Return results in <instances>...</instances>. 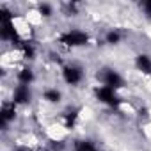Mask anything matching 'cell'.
<instances>
[{"instance_id": "obj_14", "label": "cell", "mask_w": 151, "mask_h": 151, "mask_svg": "<svg viewBox=\"0 0 151 151\" xmlns=\"http://www.w3.org/2000/svg\"><path fill=\"white\" fill-rule=\"evenodd\" d=\"M103 41H105V45H109V46H117V45L123 43V32H121L119 29H110V30L105 32Z\"/></svg>"}, {"instance_id": "obj_9", "label": "cell", "mask_w": 151, "mask_h": 151, "mask_svg": "<svg viewBox=\"0 0 151 151\" xmlns=\"http://www.w3.org/2000/svg\"><path fill=\"white\" fill-rule=\"evenodd\" d=\"M133 64H135V69L140 75H144V77H151V55L149 53H146V52L137 53Z\"/></svg>"}, {"instance_id": "obj_8", "label": "cell", "mask_w": 151, "mask_h": 151, "mask_svg": "<svg viewBox=\"0 0 151 151\" xmlns=\"http://www.w3.org/2000/svg\"><path fill=\"white\" fill-rule=\"evenodd\" d=\"M62 126L66 130H73L75 126H77L78 119H80V107H69L62 112Z\"/></svg>"}, {"instance_id": "obj_10", "label": "cell", "mask_w": 151, "mask_h": 151, "mask_svg": "<svg viewBox=\"0 0 151 151\" xmlns=\"http://www.w3.org/2000/svg\"><path fill=\"white\" fill-rule=\"evenodd\" d=\"M16 50L22 53V57H23L25 60H34L36 55H37V46H36V43H34L32 39H25V37H23V41L20 43V46H18Z\"/></svg>"}, {"instance_id": "obj_11", "label": "cell", "mask_w": 151, "mask_h": 151, "mask_svg": "<svg viewBox=\"0 0 151 151\" xmlns=\"http://www.w3.org/2000/svg\"><path fill=\"white\" fill-rule=\"evenodd\" d=\"M36 80V73L30 66H22L18 71H16V82L22 84V86H32Z\"/></svg>"}, {"instance_id": "obj_17", "label": "cell", "mask_w": 151, "mask_h": 151, "mask_svg": "<svg viewBox=\"0 0 151 151\" xmlns=\"http://www.w3.org/2000/svg\"><path fill=\"white\" fill-rule=\"evenodd\" d=\"M139 7H140V11H142L147 18H151V0H144V2H140Z\"/></svg>"}, {"instance_id": "obj_4", "label": "cell", "mask_w": 151, "mask_h": 151, "mask_svg": "<svg viewBox=\"0 0 151 151\" xmlns=\"http://www.w3.org/2000/svg\"><path fill=\"white\" fill-rule=\"evenodd\" d=\"M93 96H94V100H96L98 103H101V105H105V107H109V109H114V110H117V109L123 105V101H124V100L119 96L117 91L109 89V87L100 86V84L93 89Z\"/></svg>"}, {"instance_id": "obj_18", "label": "cell", "mask_w": 151, "mask_h": 151, "mask_svg": "<svg viewBox=\"0 0 151 151\" xmlns=\"http://www.w3.org/2000/svg\"><path fill=\"white\" fill-rule=\"evenodd\" d=\"M11 151H32L30 147H27V146H16L14 149H11Z\"/></svg>"}, {"instance_id": "obj_13", "label": "cell", "mask_w": 151, "mask_h": 151, "mask_svg": "<svg viewBox=\"0 0 151 151\" xmlns=\"http://www.w3.org/2000/svg\"><path fill=\"white\" fill-rule=\"evenodd\" d=\"M73 151H100V147L91 139H77L73 140Z\"/></svg>"}, {"instance_id": "obj_1", "label": "cell", "mask_w": 151, "mask_h": 151, "mask_svg": "<svg viewBox=\"0 0 151 151\" xmlns=\"http://www.w3.org/2000/svg\"><path fill=\"white\" fill-rule=\"evenodd\" d=\"M57 43L64 48H69V50L84 48L91 43V36L82 29H68L57 36Z\"/></svg>"}, {"instance_id": "obj_15", "label": "cell", "mask_w": 151, "mask_h": 151, "mask_svg": "<svg viewBox=\"0 0 151 151\" xmlns=\"http://www.w3.org/2000/svg\"><path fill=\"white\" fill-rule=\"evenodd\" d=\"M36 11L41 18H52L53 16V6L52 4H46V2H39L36 6Z\"/></svg>"}, {"instance_id": "obj_7", "label": "cell", "mask_w": 151, "mask_h": 151, "mask_svg": "<svg viewBox=\"0 0 151 151\" xmlns=\"http://www.w3.org/2000/svg\"><path fill=\"white\" fill-rule=\"evenodd\" d=\"M11 101L16 103L18 107H27V105H30V101H32V89H30L29 86H22V84L14 86L13 94H11Z\"/></svg>"}, {"instance_id": "obj_5", "label": "cell", "mask_w": 151, "mask_h": 151, "mask_svg": "<svg viewBox=\"0 0 151 151\" xmlns=\"http://www.w3.org/2000/svg\"><path fill=\"white\" fill-rule=\"evenodd\" d=\"M0 41H2V43H9L13 48L20 46L23 37L20 36L14 22H2V23H0Z\"/></svg>"}, {"instance_id": "obj_16", "label": "cell", "mask_w": 151, "mask_h": 151, "mask_svg": "<svg viewBox=\"0 0 151 151\" xmlns=\"http://www.w3.org/2000/svg\"><path fill=\"white\" fill-rule=\"evenodd\" d=\"M64 7H66L68 16H78V13H80V6L77 2H68Z\"/></svg>"}, {"instance_id": "obj_12", "label": "cell", "mask_w": 151, "mask_h": 151, "mask_svg": "<svg viewBox=\"0 0 151 151\" xmlns=\"http://www.w3.org/2000/svg\"><path fill=\"white\" fill-rule=\"evenodd\" d=\"M62 100H64V94L57 87H46L43 91V101H46L48 105H59L62 103Z\"/></svg>"}, {"instance_id": "obj_6", "label": "cell", "mask_w": 151, "mask_h": 151, "mask_svg": "<svg viewBox=\"0 0 151 151\" xmlns=\"http://www.w3.org/2000/svg\"><path fill=\"white\" fill-rule=\"evenodd\" d=\"M16 117H18V105L13 103L11 100H4L0 105V128L6 132L9 124L16 121Z\"/></svg>"}, {"instance_id": "obj_2", "label": "cell", "mask_w": 151, "mask_h": 151, "mask_svg": "<svg viewBox=\"0 0 151 151\" xmlns=\"http://www.w3.org/2000/svg\"><path fill=\"white\" fill-rule=\"evenodd\" d=\"M96 78H98V82H100V86H105V87H109V89H114V91H121V89H124L126 87V80H124V77L116 69V68H110V66H103V68H100L98 69V73H96Z\"/></svg>"}, {"instance_id": "obj_3", "label": "cell", "mask_w": 151, "mask_h": 151, "mask_svg": "<svg viewBox=\"0 0 151 151\" xmlns=\"http://www.w3.org/2000/svg\"><path fill=\"white\" fill-rule=\"evenodd\" d=\"M60 78L69 87H78L86 78V69L78 62H66L60 66Z\"/></svg>"}]
</instances>
